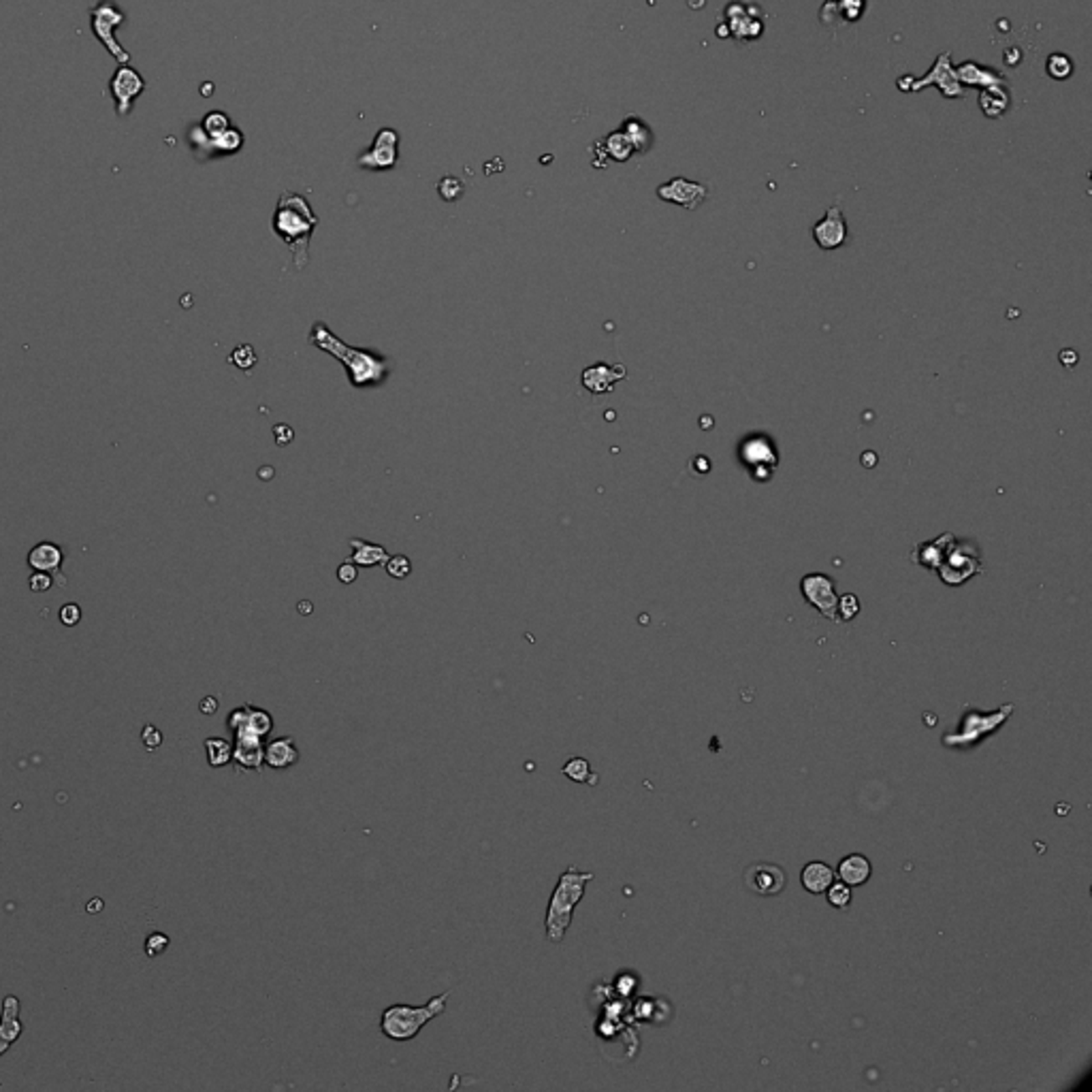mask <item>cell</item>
Instances as JSON below:
<instances>
[{
	"mask_svg": "<svg viewBox=\"0 0 1092 1092\" xmlns=\"http://www.w3.org/2000/svg\"><path fill=\"white\" fill-rule=\"evenodd\" d=\"M272 225L273 233L291 250L295 267L303 269L310 261L312 233L318 226V216L314 214L308 199L291 193V190L282 193L276 211H273Z\"/></svg>",
	"mask_w": 1092,
	"mask_h": 1092,
	"instance_id": "1",
	"label": "cell"
},
{
	"mask_svg": "<svg viewBox=\"0 0 1092 1092\" xmlns=\"http://www.w3.org/2000/svg\"><path fill=\"white\" fill-rule=\"evenodd\" d=\"M310 344L320 348L323 352L334 355L335 359L344 363L348 371V380L352 386H375L382 380H386V359L380 357L378 352L365 350V348L346 346L342 339L331 334V329L323 323H316L310 331Z\"/></svg>",
	"mask_w": 1092,
	"mask_h": 1092,
	"instance_id": "2",
	"label": "cell"
},
{
	"mask_svg": "<svg viewBox=\"0 0 1092 1092\" xmlns=\"http://www.w3.org/2000/svg\"><path fill=\"white\" fill-rule=\"evenodd\" d=\"M593 879V872H585L578 871V868L570 867L559 875V882L555 886L553 894H551L549 907H546V919H544V929H546V939L551 943H562L563 937H566L567 929L572 926V918H574V909L581 903V898L585 896L587 883Z\"/></svg>",
	"mask_w": 1092,
	"mask_h": 1092,
	"instance_id": "3",
	"label": "cell"
},
{
	"mask_svg": "<svg viewBox=\"0 0 1092 1092\" xmlns=\"http://www.w3.org/2000/svg\"><path fill=\"white\" fill-rule=\"evenodd\" d=\"M450 990L437 994L425 1005H391L380 1017V1031L391 1041H410L432 1022L433 1017L446 1012Z\"/></svg>",
	"mask_w": 1092,
	"mask_h": 1092,
	"instance_id": "4",
	"label": "cell"
},
{
	"mask_svg": "<svg viewBox=\"0 0 1092 1092\" xmlns=\"http://www.w3.org/2000/svg\"><path fill=\"white\" fill-rule=\"evenodd\" d=\"M981 572H984V562H981V551L976 540L954 536L952 542L947 544L934 574H939L945 585H962Z\"/></svg>",
	"mask_w": 1092,
	"mask_h": 1092,
	"instance_id": "5",
	"label": "cell"
},
{
	"mask_svg": "<svg viewBox=\"0 0 1092 1092\" xmlns=\"http://www.w3.org/2000/svg\"><path fill=\"white\" fill-rule=\"evenodd\" d=\"M896 84H898V90H907V92H919L922 88L934 85V88L941 90L945 99H962L965 96V85L958 81L956 66L952 65V54L950 52L939 54V58L930 66L926 77H919V80H915V77H900Z\"/></svg>",
	"mask_w": 1092,
	"mask_h": 1092,
	"instance_id": "6",
	"label": "cell"
},
{
	"mask_svg": "<svg viewBox=\"0 0 1092 1092\" xmlns=\"http://www.w3.org/2000/svg\"><path fill=\"white\" fill-rule=\"evenodd\" d=\"M1012 711H1013L1012 704H1007V706H1001L996 713L980 715V713H976V711H973L970 715H965V717H962V723H960V730H958V734L956 736L947 734L945 738H943V743H945V745H950V747L976 745V743L981 741L984 736L992 734V732L996 730L1001 723L1007 722L1009 713H1012Z\"/></svg>",
	"mask_w": 1092,
	"mask_h": 1092,
	"instance_id": "7",
	"label": "cell"
},
{
	"mask_svg": "<svg viewBox=\"0 0 1092 1092\" xmlns=\"http://www.w3.org/2000/svg\"><path fill=\"white\" fill-rule=\"evenodd\" d=\"M800 591L802 596L806 598V602L815 610H820L821 617L836 621L839 596H836V585L832 578L825 577V574H806L800 581Z\"/></svg>",
	"mask_w": 1092,
	"mask_h": 1092,
	"instance_id": "8",
	"label": "cell"
},
{
	"mask_svg": "<svg viewBox=\"0 0 1092 1092\" xmlns=\"http://www.w3.org/2000/svg\"><path fill=\"white\" fill-rule=\"evenodd\" d=\"M397 146H399L397 131H393V128H380L378 135H375L374 139V146L359 156L357 160L359 167H363V169H374V171L393 169L399 158Z\"/></svg>",
	"mask_w": 1092,
	"mask_h": 1092,
	"instance_id": "9",
	"label": "cell"
},
{
	"mask_svg": "<svg viewBox=\"0 0 1092 1092\" xmlns=\"http://www.w3.org/2000/svg\"><path fill=\"white\" fill-rule=\"evenodd\" d=\"M657 197L661 201L675 203V205L685 207V210H698L708 197V188L700 182H691L685 178H675L670 182L661 184L657 188Z\"/></svg>",
	"mask_w": 1092,
	"mask_h": 1092,
	"instance_id": "10",
	"label": "cell"
},
{
	"mask_svg": "<svg viewBox=\"0 0 1092 1092\" xmlns=\"http://www.w3.org/2000/svg\"><path fill=\"white\" fill-rule=\"evenodd\" d=\"M235 732V747H233V762L240 769L261 770L265 764V747L263 736L250 730L248 726L233 727Z\"/></svg>",
	"mask_w": 1092,
	"mask_h": 1092,
	"instance_id": "11",
	"label": "cell"
},
{
	"mask_svg": "<svg viewBox=\"0 0 1092 1092\" xmlns=\"http://www.w3.org/2000/svg\"><path fill=\"white\" fill-rule=\"evenodd\" d=\"M847 220L839 203L828 207L825 216L813 226V240L821 250H836L847 241Z\"/></svg>",
	"mask_w": 1092,
	"mask_h": 1092,
	"instance_id": "12",
	"label": "cell"
},
{
	"mask_svg": "<svg viewBox=\"0 0 1092 1092\" xmlns=\"http://www.w3.org/2000/svg\"><path fill=\"white\" fill-rule=\"evenodd\" d=\"M785 883H788V875L777 864L759 862L745 871V886L759 896L781 894Z\"/></svg>",
	"mask_w": 1092,
	"mask_h": 1092,
	"instance_id": "13",
	"label": "cell"
},
{
	"mask_svg": "<svg viewBox=\"0 0 1092 1092\" xmlns=\"http://www.w3.org/2000/svg\"><path fill=\"white\" fill-rule=\"evenodd\" d=\"M741 459L745 461L751 472H764L766 479H770V472L779 463L777 450H774L773 442L764 436L747 437L741 444Z\"/></svg>",
	"mask_w": 1092,
	"mask_h": 1092,
	"instance_id": "14",
	"label": "cell"
},
{
	"mask_svg": "<svg viewBox=\"0 0 1092 1092\" xmlns=\"http://www.w3.org/2000/svg\"><path fill=\"white\" fill-rule=\"evenodd\" d=\"M751 9H753V5H749V3H732V5L726 7V18L732 37L758 39L759 34L764 33V22L759 19V15L751 13Z\"/></svg>",
	"mask_w": 1092,
	"mask_h": 1092,
	"instance_id": "15",
	"label": "cell"
},
{
	"mask_svg": "<svg viewBox=\"0 0 1092 1092\" xmlns=\"http://www.w3.org/2000/svg\"><path fill=\"white\" fill-rule=\"evenodd\" d=\"M62 562H65V553L54 542H39L28 553V566L34 572L52 574L58 585L66 587V578L62 577Z\"/></svg>",
	"mask_w": 1092,
	"mask_h": 1092,
	"instance_id": "16",
	"label": "cell"
},
{
	"mask_svg": "<svg viewBox=\"0 0 1092 1092\" xmlns=\"http://www.w3.org/2000/svg\"><path fill=\"white\" fill-rule=\"evenodd\" d=\"M625 367L624 365H606V363H598V365H591L582 371L581 380L582 386L591 393L602 395L613 391V386L619 382V380L625 378Z\"/></svg>",
	"mask_w": 1092,
	"mask_h": 1092,
	"instance_id": "17",
	"label": "cell"
},
{
	"mask_svg": "<svg viewBox=\"0 0 1092 1092\" xmlns=\"http://www.w3.org/2000/svg\"><path fill=\"white\" fill-rule=\"evenodd\" d=\"M956 77L962 85H976V88H992V85H1007V77L1001 70L988 69L984 65H977L973 60H966L956 66Z\"/></svg>",
	"mask_w": 1092,
	"mask_h": 1092,
	"instance_id": "18",
	"label": "cell"
},
{
	"mask_svg": "<svg viewBox=\"0 0 1092 1092\" xmlns=\"http://www.w3.org/2000/svg\"><path fill=\"white\" fill-rule=\"evenodd\" d=\"M22 1020H19L18 996H5L3 1001V1017H0V1056L5 1054L22 1035Z\"/></svg>",
	"mask_w": 1092,
	"mask_h": 1092,
	"instance_id": "19",
	"label": "cell"
},
{
	"mask_svg": "<svg viewBox=\"0 0 1092 1092\" xmlns=\"http://www.w3.org/2000/svg\"><path fill=\"white\" fill-rule=\"evenodd\" d=\"M297 762H299V749L295 747V738L292 736L276 738L265 749V764L273 770L288 769V766L297 764Z\"/></svg>",
	"mask_w": 1092,
	"mask_h": 1092,
	"instance_id": "20",
	"label": "cell"
},
{
	"mask_svg": "<svg viewBox=\"0 0 1092 1092\" xmlns=\"http://www.w3.org/2000/svg\"><path fill=\"white\" fill-rule=\"evenodd\" d=\"M952 538L954 534H943V536H937L934 540H930V542L918 544V546L913 549V553H911V559H913L918 566L929 567L930 572H937L943 553H945L947 544L952 542Z\"/></svg>",
	"mask_w": 1092,
	"mask_h": 1092,
	"instance_id": "21",
	"label": "cell"
},
{
	"mask_svg": "<svg viewBox=\"0 0 1092 1092\" xmlns=\"http://www.w3.org/2000/svg\"><path fill=\"white\" fill-rule=\"evenodd\" d=\"M871 872H872L871 860H868L867 856H862V853H849L847 858L841 860L839 864L841 882H845L851 888L867 883L868 879H871Z\"/></svg>",
	"mask_w": 1092,
	"mask_h": 1092,
	"instance_id": "22",
	"label": "cell"
},
{
	"mask_svg": "<svg viewBox=\"0 0 1092 1092\" xmlns=\"http://www.w3.org/2000/svg\"><path fill=\"white\" fill-rule=\"evenodd\" d=\"M835 879L836 872L825 862H809L800 872L802 888L811 894H824Z\"/></svg>",
	"mask_w": 1092,
	"mask_h": 1092,
	"instance_id": "23",
	"label": "cell"
},
{
	"mask_svg": "<svg viewBox=\"0 0 1092 1092\" xmlns=\"http://www.w3.org/2000/svg\"><path fill=\"white\" fill-rule=\"evenodd\" d=\"M980 107L984 116L1001 117L1009 109V92L1005 85H992L980 92Z\"/></svg>",
	"mask_w": 1092,
	"mask_h": 1092,
	"instance_id": "24",
	"label": "cell"
},
{
	"mask_svg": "<svg viewBox=\"0 0 1092 1092\" xmlns=\"http://www.w3.org/2000/svg\"><path fill=\"white\" fill-rule=\"evenodd\" d=\"M350 546L355 551L352 553V562L359 563V566H385L386 559H389L386 557V551L382 546H378V544L363 542V540L355 538L350 540Z\"/></svg>",
	"mask_w": 1092,
	"mask_h": 1092,
	"instance_id": "25",
	"label": "cell"
},
{
	"mask_svg": "<svg viewBox=\"0 0 1092 1092\" xmlns=\"http://www.w3.org/2000/svg\"><path fill=\"white\" fill-rule=\"evenodd\" d=\"M621 131H624L625 137L629 139L634 152H640V154H643V152H647L649 147H651V128H649L640 117L629 116L624 122V127H621Z\"/></svg>",
	"mask_w": 1092,
	"mask_h": 1092,
	"instance_id": "26",
	"label": "cell"
},
{
	"mask_svg": "<svg viewBox=\"0 0 1092 1092\" xmlns=\"http://www.w3.org/2000/svg\"><path fill=\"white\" fill-rule=\"evenodd\" d=\"M602 146H604L606 156L617 160V163H625V160H629V156L634 154L632 143H629V139L625 137V132L621 131V128L619 131L610 132V135L602 141Z\"/></svg>",
	"mask_w": 1092,
	"mask_h": 1092,
	"instance_id": "27",
	"label": "cell"
},
{
	"mask_svg": "<svg viewBox=\"0 0 1092 1092\" xmlns=\"http://www.w3.org/2000/svg\"><path fill=\"white\" fill-rule=\"evenodd\" d=\"M205 751L211 769H220L233 759V747L225 738H205Z\"/></svg>",
	"mask_w": 1092,
	"mask_h": 1092,
	"instance_id": "28",
	"label": "cell"
},
{
	"mask_svg": "<svg viewBox=\"0 0 1092 1092\" xmlns=\"http://www.w3.org/2000/svg\"><path fill=\"white\" fill-rule=\"evenodd\" d=\"M1046 70L1052 80H1069L1074 75V62L1067 54H1052L1046 62Z\"/></svg>",
	"mask_w": 1092,
	"mask_h": 1092,
	"instance_id": "29",
	"label": "cell"
},
{
	"mask_svg": "<svg viewBox=\"0 0 1092 1092\" xmlns=\"http://www.w3.org/2000/svg\"><path fill=\"white\" fill-rule=\"evenodd\" d=\"M828 894V903L835 909H847L849 903H851V886H847L845 882H832V886L825 890Z\"/></svg>",
	"mask_w": 1092,
	"mask_h": 1092,
	"instance_id": "30",
	"label": "cell"
},
{
	"mask_svg": "<svg viewBox=\"0 0 1092 1092\" xmlns=\"http://www.w3.org/2000/svg\"><path fill=\"white\" fill-rule=\"evenodd\" d=\"M563 774H566L567 779L577 781V783H587V781H589L591 766H589V762H587V759L572 758L570 762H566V766H563Z\"/></svg>",
	"mask_w": 1092,
	"mask_h": 1092,
	"instance_id": "31",
	"label": "cell"
},
{
	"mask_svg": "<svg viewBox=\"0 0 1092 1092\" xmlns=\"http://www.w3.org/2000/svg\"><path fill=\"white\" fill-rule=\"evenodd\" d=\"M229 361L235 363V365L240 367V370L248 371V370H252L254 365H256L258 359H256V352H254V348L248 346V344H244V346L235 348L233 355L229 357Z\"/></svg>",
	"mask_w": 1092,
	"mask_h": 1092,
	"instance_id": "32",
	"label": "cell"
},
{
	"mask_svg": "<svg viewBox=\"0 0 1092 1092\" xmlns=\"http://www.w3.org/2000/svg\"><path fill=\"white\" fill-rule=\"evenodd\" d=\"M858 613H860V600L853 596V593H847V596L839 598V604H836V619L851 621Z\"/></svg>",
	"mask_w": 1092,
	"mask_h": 1092,
	"instance_id": "33",
	"label": "cell"
},
{
	"mask_svg": "<svg viewBox=\"0 0 1092 1092\" xmlns=\"http://www.w3.org/2000/svg\"><path fill=\"white\" fill-rule=\"evenodd\" d=\"M437 193L444 201H457V199L463 194V184H461L459 178H444L440 184H437Z\"/></svg>",
	"mask_w": 1092,
	"mask_h": 1092,
	"instance_id": "34",
	"label": "cell"
},
{
	"mask_svg": "<svg viewBox=\"0 0 1092 1092\" xmlns=\"http://www.w3.org/2000/svg\"><path fill=\"white\" fill-rule=\"evenodd\" d=\"M410 570H412V563H410L408 557H403V555L386 559V572H389L393 578H406L410 574Z\"/></svg>",
	"mask_w": 1092,
	"mask_h": 1092,
	"instance_id": "35",
	"label": "cell"
},
{
	"mask_svg": "<svg viewBox=\"0 0 1092 1092\" xmlns=\"http://www.w3.org/2000/svg\"><path fill=\"white\" fill-rule=\"evenodd\" d=\"M167 947H169V937L164 933H152L150 937L146 939V954L150 958L160 956V954L167 952Z\"/></svg>",
	"mask_w": 1092,
	"mask_h": 1092,
	"instance_id": "36",
	"label": "cell"
},
{
	"mask_svg": "<svg viewBox=\"0 0 1092 1092\" xmlns=\"http://www.w3.org/2000/svg\"><path fill=\"white\" fill-rule=\"evenodd\" d=\"M58 617H60L62 625H66V628H75V625L81 621L80 604H75V602H69V604L62 606L60 613H58Z\"/></svg>",
	"mask_w": 1092,
	"mask_h": 1092,
	"instance_id": "37",
	"label": "cell"
},
{
	"mask_svg": "<svg viewBox=\"0 0 1092 1092\" xmlns=\"http://www.w3.org/2000/svg\"><path fill=\"white\" fill-rule=\"evenodd\" d=\"M141 741H143L147 751H156L163 745V732L154 726H146L141 730Z\"/></svg>",
	"mask_w": 1092,
	"mask_h": 1092,
	"instance_id": "38",
	"label": "cell"
},
{
	"mask_svg": "<svg viewBox=\"0 0 1092 1092\" xmlns=\"http://www.w3.org/2000/svg\"><path fill=\"white\" fill-rule=\"evenodd\" d=\"M54 582H56L54 581V577L47 572H34L33 577L28 578L30 591H34V593H45V591L52 589Z\"/></svg>",
	"mask_w": 1092,
	"mask_h": 1092,
	"instance_id": "39",
	"label": "cell"
},
{
	"mask_svg": "<svg viewBox=\"0 0 1092 1092\" xmlns=\"http://www.w3.org/2000/svg\"><path fill=\"white\" fill-rule=\"evenodd\" d=\"M839 7L845 19H858L864 11V0H839Z\"/></svg>",
	"mask_w": 1092,
	"mask_h": 1092,
	"instance_id": "40",
	"label": "cell"
},
{
	"mask_svg": "<svg viewBox=\"0 0 1092 1092\" xmlns=\"http://www.w3.org/2000/svg\"><path fill=\"white\" fill-rule=\"evenodd\" d=\"M338 578L344 582V585H348V582H352L355 578H357V567L352 566L350 562L342 563V566H339V570H338Z\"/></svg>",
	"mask_w": 1092,
	"mask_h": 1092,
	"instance_id": "41",
	"label": "cell"
},
{
	"mask_svg": "<svg viewBox=\"0 0 1092 1092\" xmlns=\"http://www.w3.org/2000/svg\"><path fill=\"white\" fill-rule=\"evenodd\" d=\"M199 711H201L203 715H214L218 711V700L214 698V696H207V698H203L201 704H199Z\"/></svg>",
	"mask_w": 1092,
	"mask_h": 1092,
	"instance_id": "42",
	"label": "cell"
},
{
	"mask_svg": "<svg viewBox=\"0 0 1092 1092\" xmlns=\"http://www.w3.org/2000/svg\"><path fill=\"white\" fill-rule=\"evenodd\" d=\"M85 909H88L90 913H96V911L103 909V900H101V898H92V900H90V903H88V907H85Z\"/></svg>",
	"mask_w": 1092,
	"mask_h": 1092,
	"instance_id": "43",
	"label": "cell"
}]
</instances>
